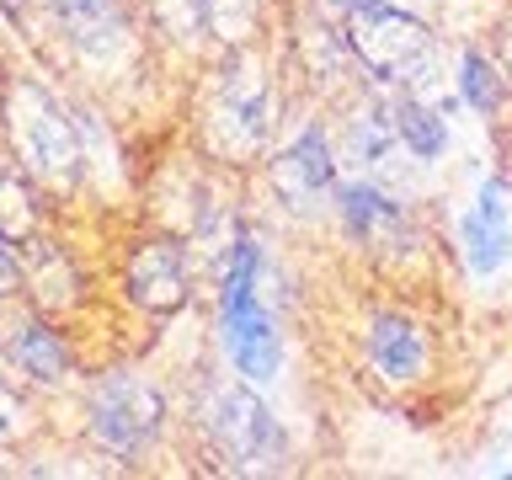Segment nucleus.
I'll list each match as a JSON object with an SVG mask.
<instances>
[{
    "label": "nucleus",
    "mask_w": 512,
    "mask_h": 480,
    "mask_svg": "<svg viewBox=\"0 0 512 480\" xmlns=\"http://www.w3.org/2000/svg\"><path fill=\"white\" fill-rule=\"evenodd\" d=\"M214 331L224 368L272 390L288 374V331L267 299V246L256 230H230L214 256Z\"/></svg>",
    "instance_id": "obj_1"
},
{
    "label": "nucleus",
    "mask_w": 512,
    "mask_h": 480,
    "mask_svg": "<svg viewBox=\"0 0 512 480\" xmlns=\"http://www.w3.org/2000/svg\"><path fill=\"white\" fill-rule=\"evenodd\" d=\"M192 427H198V438H203L208 464H219L224 475H283V470H294V438H288L283 416L267 406L262 384L240 379L235 368L230 374L208 368L198 379Z\"/></svg>",
    "instance_id": "obj_2"
},
{
    "label": "nucleus",
    "mask_w": 512,
    "mask_h": 480,
    "mask_svg": "<svg viewBox=\"0 0 512 480\" xmlns=\"http://www.w3.org/2000/svg\"><path fill=\"white\" fill-rule=\"evenodd\" d=\"M283 118V96H278V75H272L267 54L256 43H235V48H214L208 59V80H203V128H208V150L224 166H246L272 150Z\"/></svg>",
    "instance_id": "obj_3"
},
{
    "label": "nucleus",
    "mask_w": 512,
    "mask_h": 480,
    "mask_svg": "<svg viewBox=\"0 0 512 480\" xmlns=\"http://www.w3.org/2000/svg\"><path fill=\"white\" fill-rule=\"evenodd\" d=\"M6 144L54 198L91 187V155H86V139H80L75 107L48 80L16 75L6 86Z\"/></svg>",
    "instance_id": "obj_4"
},
{
    "label": "nucleus",
    "mask_w": 512,
    "mask_h": 480,
    "mask_svg": "<svg viewBox=\"0 0 512 480\" xmlns=\"http://www.w3.org/2000/svg\"><path fill=\"white\" fill-rule=\"evenodd\" d=\"M80 422H86V443L96 454L118 464H144L166 443L171 427V400L166 390L139 374V368H102L80 390Z\"/></svg>",
    "instance_id": "obj_5"
},
{
    "label": "nucleus",
    "mask_w": 512,
    "mask_h": 480,
    "mask_svg": "<svg viewBox=\"0 0 512 480\" xmlns=\"http://www.w3.org/2000/svg\"><path fill=\"white\" fill-rule=\"evenodd\" d=\"M352 59L363 70V86L379 91H422V80L438 70V27L395 0L363 6L342 16Z\"/></svg>",
    "instance_id": "obj_6"
},
{
    "label": "nucleus",
    "mask_w": 512,
    "mask_h": 480,
    "mask_svg": "<svg viewBox=\"0 0 512 480\" xmlns=\"http://www.w3.org/2000/svg\"><path fill=\"white\" fill-rule=\"evenodd\" d=\"M267 187L294 219H315L331 208V192L342 182V144L326 118H304L278 150L267 155Z\"/></svg>",
    "instance_id": "obj_7"
},
{
    "label": "nucleus",
    "mask_w": 512,
    "mask_h": 480,
    "mask_svg": "<svg viewBox=\"0 0 512 480\" xmlns=\"http://www.w3.org/2000/svg\"><path fill=\"white\" fill-rule=\"evenodd\" d=\"M331 219L363 256H400V251L422 246V219H416V208L384 182H374L368 171L336 182Z\"/></svg>",
    "instance_id": "obj_8"
},
{
    "label": "nucleus",
    "mask_w": 512,
    "mask_h": 480,
    "mask_svg": "<svg viewBox=\"0 0 512 480\" xmlns=\"http://www.w3.org/2000/svg\"><path fill=\"white\" fill-rule=\"evenodd\" d=\"M363 368L374 374L384 390H416L438 374V336L416 310L400 304H374L363 320Z\"/></svg>",
    "instance_id": "obj_9"
},
{
    "label": "nucleus",
    "mask_w": 512,
    "mask_h": 480,
    "mask_svg": "<svg viewBox=\"0 0 512 480\" xmlns=\"http://www.w3.org/2000/svg\"><path fill=\"white\" fill-rule=\"evenodd\" d=\"M198 294V267H192L187 235H150L128 251L123 262V299L150 320L182 315Z\"/></svg>",
    "instance_id": "obj_10"
},
{
    "label": "nucleus",
    "mask_w": 512,
    "mask_h": 480,
    "mask_svg": "<svg viewBox=\"0 0 512 480\" xmlns=\"http://www.w3.org/2000/svg\"><path fill=\"white\" fill-rule=\"evenodd\" d=\"M454 246H459L464 278L491 283L507 272V262H512V182L507 176H496V171L480 176L470 208L459 214Z\"/></svg>",
    "instance_id": "obj_11"
},
{
    "label": "nucleus",
    "mask_w": 512,
    "mask_h": 480,
    "mask_svg": "<svg viewBox=\"0 0 512 480\" xmlns=\"http://www.w3.org/2000/svg\"><path fill=\"white\" fill-rule=\"evenodd\" d=\"M0 358L22 384L32 390H64L75 379V347L70 336L54 326V315L32 304L27 315H16L6 336H0Z\"/></svg>",
    "instance_id": "obj_12"
},
{
    "label": "nucleus",
    "mask_w": 512,
    "mask_h": 480,
    "mask_svg": "<svg viewBox=\"0 0 512 480\" xmlns=\"http://www.w3.org/2000/svg\"><path fill=\"white\" fill-rule=\"evenodd\" d=\"M336 144H342V160H352L358 171H379L400 155V134H395V107L390 91L363 86L358 102H347L342 128H336Z\"/></svg>",
    "instance_id": "obj_13"
},
{
    "label": "nucleus",
    "mask_w": 512,
    "mask_h": 480,
    "mask_svg": "<svg viewBox=\"0 0 512 480\" xmlns=\"http://www.w3.org/2000/svg\"><path fill=\"white\" fill-rule=\"evenodd\" d=\"M80 288H86V278H80L75 256L59 240H48L43 230L22 240V294L38 310H48V315L70 310V304H80Z\"/></svg>",
    "instance_id": "obj_14"
},
{
    "label": "nucleus",
    "mask_w": 512,
    "mask_h": 480,
    "mask_svg": "<svg viewBox=\"0 0 512 480\" xmlns=\"http://www.w3.org/2000/svg\"><path fill=\"white\" fill-rule=\"evenodd\" d=\"M454 96L459 107H470L480 123H502L507 107H512V80L502 70V59H496L491 43H459L454 54Z\"/></svg>",
    "instance_id": "obj_15"
},
{
    "label": "nucleus",
    "mask_w": 512,
    "mask_h": 480,
    "mask_svg": "<svg viewBox=\"0 0 512 480\" xmlns=\"http://www.w3.org/2000/svg\"><path fill=\"white\" fill-rule=\"evenodd\" d=\"M395 107V134H400V155H411L416 166H438L454 144V128H448V107L432 102L427 91H390Z\"/></svg>",
    "instance_id": "obj_16"
},
{
    "label": "nucleus",
    "mask_w": 512,
    "mask_h": 480,
    "mask_svg": "<svg viewBox=\"0 0 512 480\" xmlns=\"http://www.w3.org/2000/svg\"><path fill=\"white\" fill-rule=\"evenodd\" d=\"M38 203H43L38 176H32L22 160L11 155V144H6V150H0V230H6L16 246L43 230V208Z\"/></svg>",
    "instance_id": "obj_17"
},
{
    "label": "nucleus",
    "mask_w": 512,
    "mask_h": 480,
    "mask_svg": "<svg viewBox=\"0 0 512 480\" xmlns=\"http://www.w3.org/2000/svg\"><path fill=\"white\" fill-rule=\"evenodd\" d=\"M144 22H150L155 38H166L176 48H192V54H203L208 43V16H203V0H139Z\"/></svg>",
    "instance_id": "obj_18"
},
{
    "label": "nucleus",
    "mask_w": 512,
    "mask_h": 480,
    "mask_svg": "<svg viewBox=\"0 0 512 480\" xmlns=\"http://www.w3.org/2000/svg\"><path fill=\"white\" fill-rule=\"evenodd\" d=\"M262 11H267V0H203L208 43H214V48L256 43V32H262Z\"/></svg>",
    "instance_id": "obj_19"
},
{
    "label": "nucleus",
    "mask_w": 512,
    "mask_h": 480,
    "mask_svg": "<svg viewBox=\"0 0 512 480\" xmlns=\"http://www.w3.org/2000/svg\"><path fill=\"white\" fill-rule=\"evenodd\" d=\"M0 16L27 38L38 32V22H48V32H54V0H0Z\"/></svg>",
    "instance_id": "obj_20"
},
{
    "label": "nucleus",
    "mask_w": 512,
    "mask_h": 480,
    "mask_svg": "<svg viewBox=\"0 0 512 480\" xmlns=\"http://www.w3.org/2000/svg\"><path fill=\"white\" fill-rule=\"evenodd\" d=\"M22 432H27V400L16 395L6 379H0V448H6V443H16Z\"/></svg>",
    "instance_id": "obj_21"
},
{
    "label": "nucleus",
    "mask_w": 512,
    "mask_h": 480,
    "mask_svg": "<svg viewBox=\"0 0 512 480\" xmlns=\"http://www.w3.org/2000/svg\"><path fill=\"white\" fill-rule=\"evenodd\" d=\"M22 294V246L0 230V304Z\"/></svg>",
    "instance_id": "obj_22"
},
{
    "label": "nucleus",
    "mask_w": 512,
    "mask_h": 480,
    "mask_svg": "<svg viewBox=\"0 0 512 480\" xmlns=\"http://www.w3.org/2000/svg\"><path fill=\"white\" fill-rule=\"evenodd\" d=\"M496 59H502V70H507V80H512V16L496 27Z\"/></svg>",
    "instance_id": "obj_23"
},
{
    "label": "nucleus",
    "mask_w": 512,
    "mask_h": 480,
    "mask_svg": "<svg viewBox=\"0 0 512 480\" xmlns=\"http://www.w3.org/2000/svg\"><path fill=\"white\" fill-rule=\"evenodd\" d=\"M310 6L331 11V16H352V11H363V6H379V0H310Z\"/></svg>",
    "instance_id": "obj_24"
}]
</instances>
